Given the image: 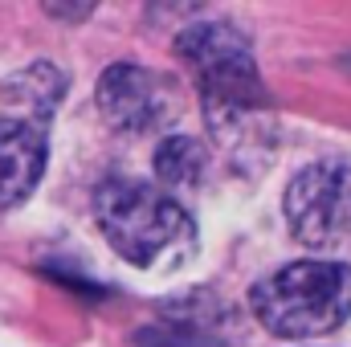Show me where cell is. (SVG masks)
I'll return each mask as SVG.
<instances>
[{"instance_id":"obj_1","label":"cell","mask_w":351,"mask_h":347,"mask_svg":"<svg viewBox=\"0 0 351 347\" xmlns=\"http://www.w3.org/2000/svg\"><path fill=\"white\" fill-rule=\"evenodd\" d=\"M176 53L184 58V66L200 86L204 119L217 131V139H229V143L233 135L245 139L254 131V119L269 115V98H265L254 49L237 25L229 21L188 25L176 33Z\"/></svg>"},{"instance_id":"obj_2","label":"cell","mask_w":351,"mask_h":347,"mask_svg":"<svg viewBox=\"0 0 351 347\" xmlns=\"http://www.w3.org/2000/svg\"><path fill=\"white\" fill-rule=\"evenodd\" d=\"M250 307L269 335L315 339L343 327L351 315V265L343 261H294L250 290Z\"/></svg>"},{"instance_id":"obj_3","label":"cell","mask_w":351,"mask_h":347,"mask_svg":"<svg viewBox=\"0 0 351 347\" xmlns=\"http://www.w3.org/2000/svg\"><path fill=\"white\" fill-rule=\"evenodd\" d=\"M94 217L110 250L131 265H156L164 254L192 246V221L168 192L139 180H102L94 188Z\"/></svg>"},{"instance_id":"obj_4","label":"cell","mask_w":351,"mask_h":347,"mask_svg":"<svg viewBox=\"0 0 351 347\" xmlns=\"http://www.w3.org/2000/svg\"><path fill=\"white\" fill-rule=\"evenodd\" d=\"M290 237L315 254L351 250V164L319 160L286 184Z\"/></svg>"},{"instance_id":"obj_5","label":"cell","mask_w":351,"mask_h":347,"mask_svg":"<svg viewBox=\"0 0 351 347\" xmlns=\"http://www.w3.org/2000/svg\"><path fill=\"white\" fill-rule=\"evenodd\" d=\"M98 110L114 131L127 135H147L168 127V119L176 115V98L172 86L143 66L131 62H114L110 70L98 74Z\"/></svg>"},{"instance_id":"obj_6","label":"cell","mask_w":351,"mask_h":347,"mask_svg":"<svg viewBox=\"0 0 351 347\" xmlns=\"http://www.w3.org/2000/svg\"><path fill=\"white\" fill-rule=\"evenodd\" d=\"M49 143L29 119H0V208L21 204L45 172Z\"/></svg>"},{"instance_id":"obj_7","label":"cell","mask_w":351,"mask_h":347,"mask_svg":"<svg viewBox=\"0 0 351 347\" xmlns=\"http://www.w3.org/2000/svg\"><path fill=\"white\" fill-rule=\"evenodd\" d=\"M12 106H21V110H29V123L33 127H45V119L58 110V102H62V94H66V78L49 66V62H37V66H29L25 74H16L12 82Z\"/></svg>"},{"instance_id":"obj_8","label":"cell","mask_w":351,"mask_h":347,"mask_svg":"<svg viewBox=\"0 0 351 347\" xmlns=\"http://www.w3.org/2000/svg\"><path fill=\"white\" fill-rule=\"evenodd\" d=\"M208 172V152L200 139L188 135H168L156 147V176L168 188H200V180Z\"/></svg>"},{"instance_id":"obj_9","label":"cell","mask_w":351,"mask_h":347,"mask_svg":"<svg viewBox=\"0 0 351 347\" xmlns=\"http://www.w3.org/2000/svg\"><path fill=\"white\" fill-rule=\"evenodd\" d=\"M45 12H49V16H70V21H82V16H90V12H94V8H90V4H82V8H58V4H49Z\"/></svg>"}]
</instances>
